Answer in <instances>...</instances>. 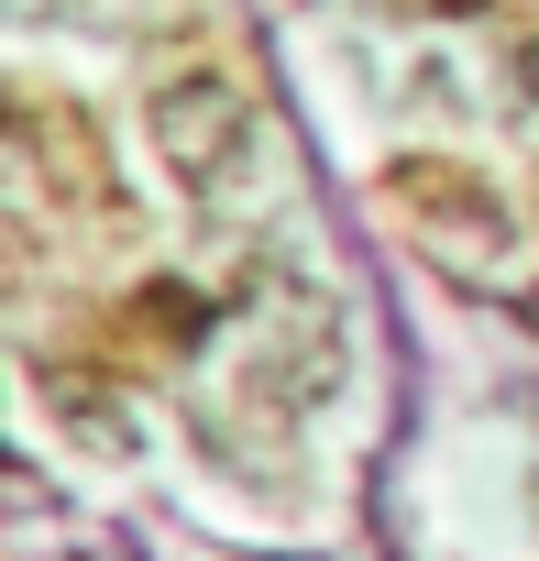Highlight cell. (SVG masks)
<instances>
[{
	"label": "cell",
	"mask_w": 539,
	"mask_h": 561,
	"mask_svg": "<svg viewBox=\"0 0 539 561\" xmlns=\"http://www.w3.org/2000/svg\"><path fill=\"white\" fill-rule=\"evenodd\" d=\"M144 122H154V154H165L176 187H231V165L253 154V100H242L231 78H209V67L165 78V89L144 100Z\"/></svg>",
	"instance_id": "1"
}]
</instances>
